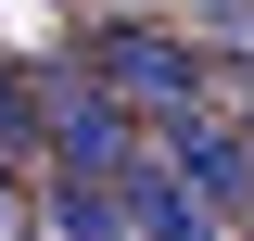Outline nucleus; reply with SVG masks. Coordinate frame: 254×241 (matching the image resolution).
I'll list each match as a JSON object with an SVG mask.
<instances>
[{
	"instance_id": "f257e3e1",
	"label": "nucleus",
	"mask_w": 254,
	"mask_h": 241,
	"mask_svg": "<svg viewBox=\"0 0 254 241\" xmlns=\"http://www.w3.org/2000/svg\"><path fill=\"white\" fill-rule=\"evenodd\" d=\"M89 63L115 76V102H127L140 127H190V115H216V63L190 51V38H165V26H102Z\"/></svg>"
},
{
	"instance_id": "f03ea898",
	"label": "nucleus",
	"mask_w": 254,
	"mask_h": 241,
	"mask_svg": "<svg viewBox=\"0 0 254 241\" xmlns=\"http://www.w3.org/2000/svg\"><path fill=\"white\" fill-rule=\"evenodd\" d=\"M38 152L51 165H89V178H127V152H153V140H140V115L115 102L102 63H51L38 76Z\"/></svg>"
},
{
	"instance_id": "7ed1b4c3",
	"label": "nucleus",
	"mask_w": 254,
	"mask_h": 241,
	"mask_svg": "<svg viewBox=\"0 0 254 241\" xmlns=\"http://www.w3.org/2000/svg\"><path fill=\"white\" fill-rule=\"evenodd\" d=\"M115 190H127V229H153V241H229V216L178 178V152H127Z\"/></svg>"
},
{
	"instance_id": "20e7f679",
	"label": "nucleus",
	"mask_w": 254,
	"mask_h": 241,
	"mask_svg": "<svg viewBox=\"0 0 254 241\" xmlns=\"http://www.w3.org/2000/svg\"><path fill=\"white\" fill-rule=\"evenodd\" d=\"M165 152H178V178L203 190L229 229L254 216V127H216V115H190V127H165Z\"/></svg>"
},
{
	"instance_id": "39448f33",
	"label": "nucleus",
	"mask_w": 254,
	"mask_h": 241,
	"mask_svg": "<svg viewBox=\"0 0 254 241\" xmlns=\"http://www.w3.org/2000/svg\"><path fill=\"white\" fill-rule=\"evenodd\" d=\"M0 229H38V203H26V178H13V152H0Z\"/></svg>"
}]
</instances>
